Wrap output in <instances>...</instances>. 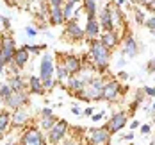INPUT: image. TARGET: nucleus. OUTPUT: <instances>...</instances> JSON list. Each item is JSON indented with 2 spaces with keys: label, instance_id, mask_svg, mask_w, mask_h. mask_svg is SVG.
Instances as JSON below:
<instances>
[{
  "label": "nucleus",
  "instance_id": "7ed1b4c3",
  "mask_svg": "<svg viewBox=\"0 0 155 145\" xmlns=\"http://www.w3.org/2000/svg\"><path fill=\"white\" fill-rule=\"evenodd\" d=\"M54 72H55V66L52 61V56L45 54L41 57V63H39V79L43 81L45 90H50L54 86Z\"/></svg>",
  "mask_w": 155,
  "mask_h": 145
},
{
  "label": "nucleus",
  "instance_id": "7c9ffc66",
  "mask_svg": "<svg viewBox=\"0 0 155 145\" xmlns=\"http://www.w3.org/2000/svg\"><path fill=\"white\" fill-rule=\"evenodd\" d=\"M48 4H50V7H62L64 0H48Z\"/></svg>",
  "mask_w": 155,
  "mask_h": 145
},
{
  "label": "nucleus",
  "instance_id": "0eeeda50",
  "mask_svg": "<svg viewBox=\"0 0 155 145\" xmlns=\"http://www.w3.org/2000/svg\"><path fill=\"white\" fill-rule=\"evenodd\" d=\"M0 54H2V57L5 59L7 64L13 63V57H15V54H16V45H15V40H13L11 36H4V38H2Z\"/></svg>",
  "mask_w": 155,
  "mask_h": 145
},
{
  "label": "nucleus",
  "instance_id": "a211bd4d",
  "mask_svg": "<svg viewBox=\"0 0 155 145\" xmlns=\"http://www.w3.org/2000/svg\"><path fill=\"white\" fill-rule=\"evenodd\" d=\"M13 126H25L27 124V120H29V113H27V109H23V108H18V109H15V113H13Z\"/></svg>",
  "mask_w": 155,
  "mask_h": 145
},
{
  "label": "nucleus",
  "instance_id": "37998d69",
  "mask_svg": "<svg viewBox=\"0 0 155 145\" xmlns=\"http://www.w3.org/2000/svg\"><path fill=\"white\" fill-rule=\"evenodd\" d=\"M84 115H86V116H91V115H94V113H93V108H87V109L84 111Z\"/></svg>",
  "mask_w": 155,
  "mask_h": 145
},
{
  "label": "nucleus",
  "instance_id": "a878e982",
  "mask_svg": "<svg viewBox=\"0 0 155 145\" xmlns=\"http://www.w3.org/2000/svg\"><path fill=\"white\" fill-rule=\"evenodd\" d=\"M13 93V90H11V86L9 84H0V98H7V97Z\"/></svg>",
  "mask_w": 155,
  "mask_h": 145
},
{
  "label": "nucleus",
  "instance_id": "bb28decb",
  "mask_svg": "<svg viewBox=\"0 0 155 145\" xmlns=\"http://www.w3.org/2000/svg\"><path fill=\"white\" fill-rule=\"evenodd\" d=\"M68 77H70L68 70L64 66H57V81H66Z\"/></svg>",
  "mask_w": 155,
  "mask_h": 145
},
{
  "label": "nucleus",
  "instance_id": "58836bf2",
  "mask_svg": "<svg viewBox=\"0 0 155 145\" xmlns=\"http://www.w3.org/2000/svg\"><path fill=\"white\" fill-rule=\"evenodd\" d=\"M141 4H144L146 7H152V5L155 4V0H141Z\"/></svg>",
  "mask_w": 155,
  "mask_h": 145
},
{
  "label": "nucleus",
  "instance_id": "de8ad7c7",
  "mask_svg": "<svg viewBox=\"0 0 155 145\" xmlns=\"http://www.w3.org/2000/svg\"><path fill=\"white\" fill-rule=\"evenodd\" d=\"M2 134H4V131H2V129H0V138H2Z\"/></svg>",
  "mask_w": 155,
  "mask_h": 145
},
{
  "label": "nucleus",
  "instance_id": "20e7f679",
  "mask_svg": "<svg viewBox=\"0 0 155 145\" xmlns=\"http://www.w3.org/2000/svg\"><path fill=\"white\" fill-rule=\"evenodd\" d=\"M66 133H68V122L66 120H57L55 126L48 131V142L50 143H61L62 140L66 138Z\"/></svg>",
  "mask_w": 155,
  "mask_h": 145
},
{
  "label": "nucleus",
  "instance_id": "5701e85b",
  "mask_svg": "<svg viewBox=\"0 0 155 145\" xmlns=\"http://www.w3.org/2000/svg\"><path fill=\"white\" fill-rule=\"evenodd\" d=\"M75 4H78V0H66L64 7H62V15H64V22H70V18H73V9Z\"/></svg>",
  "mask_w": 155,
  "mask_h": 145
},
{
  "label": "nucleus",
  "instance_id": "a18cd8bd",
  "mask_svg": "<svg viewBox=\"0 0 155 145\" xmlns=\"http://www.w3.org/2000/svg\"><path fill=\"white\" fill-rule=\"evenodd\" d=\"M125 63H127V61H125V57H121V59L118 61V66H125Z\"/></svg>",
  "mask_w": 155,
  "mask_h": 145
},
{
  "label": "nucleus",
  "instance_id": "c85d7f7f",
  "mask_svg": "<svg viewBox=\"0 0 155 145\" xmlns=\"http://www.w3.org/2000/svg\"><path fill=\"white\" fill-rule=\"evenodd\" d=\"M144 25H146V27H148V29L155 34V15L152 16V18H148V20L144 22Z\"/></svg>",
  "mask_w": 155,
  "mask_h": 145
},
{
  "label": "nucleus",
  "instance_id": "4be33fe9",
  "mask_svg": "<svg viewBox=\"0 0 155 145\" xmlns=\"http://www.w3.org/2000/svg\"><path fill=\"white\" fill-rule=\"evenodd\" d=\"M82 5L87 15V20H96V0H84Z\"/></svg>",
  "mask_w": 155,
  "mask_h": 145
},
{
  "label": "nucleus",
  "instance_id": "393cba45",
  "mask_svg": "<svg viewBox=\"0 0 155 145\" xmlns=\"http://www.w3.org/2000/svg\"><path fill=\"white\" fill-rule=\"evenodd\" d=\"M9 122H11V115L7 111H0V129L5 131V127L9 126Z\"/></svg>",
  "mask_w": 155,
  "mask_h": 145
},
{
  "label": "nucleus",
  "instance_id": "a19ab883",
  "mask_svg": "<svg viewBox=\"0 0 155 145\" xmlns=\"http://www.w3.org/2000/svg\"><path fill=\"white\" fill-rule=\"evenodd\" d=\"M148 70H150V72H155V61H150V63H148Z\"/></svg>",
  "mask_w": 155,
  "mask_h": 145
},
{
  "label": "nucleus",
  "instance_id": "72a5a7b5",
  "mask_svg": "<svg viewBox=\"0 0 155 145\" xmlns=\"http://www.w3.org/2000/svg\"><path fill=\"white\" fill-rule=\"evenodd\" d=\"M41 116H54V111L50 108H43L41 109Z\"/></svg>",
  "mask_w": 155,
  "mask_h": 145
},
{
  "label": "nucleus",
  "instance_id": "79ce46f5",
  "mask_svg": "<svg viewBox=\"0 0 155 145\" xmlns=\"http://www.w3.org/2000/svg\"><path fill=\"white\" fill-rule=\"evenodd\" d=\"M118 75H120V79H128V74H127V72H120V74H118Z\"/></svg>",
  "mask_w": 155,
  "mask_h": 145
},
{
  "label": "nucleus",
  "instance_id": "c9c22d12",
  "mask_svg": "<svg viewBox=\"0 0 155 145\" xmlns=\"http://www.w3.org/2000/svg\"><path fill=\"white\" fill-rule=\"evenodd\" d=\"M25 32H27V36H29V38H34V36L38 34V31H36L34 27H27V29H25Z\"/></svg>",
  "mask_w": 155,
  "mask_h": 145
},
{
  "label": "nucleus",
  "instance_id": "c03bdc74",
  "mask_svg": "<svg viewBox=\"0 0 155 145\" xmlns=\"http://www.w3.org/2000/svg\"><path fill=\"white\" fill-rule=\"evenodd\" d=\"M132 138H134V133H128V134L123 136V140H132Z\"/></svg>",
  "mask_w": 155,
  "mask_h": 145
},
{
  "label": "nucleus",
  "instance_id": "9d476101",
  "mask_svg": "<svg viewBox=\"0 0 155 145\" xmlns=\"http://www.w3.org/2000/svg\"><path fill=\"white\" fill-rule=\"evenodd\" d=\"M21 145H45V136L38 129H29L21 136Z\"/></svg>",
  "mask_w": 155,
  "mask_h": 145
},
{
  "label": "nucleus",
  "instance_id": "2eb2a0df",
  "mask_svg": "<svg viewBox=\"0 0 155 145\" xmlns=\"http://www.w3.org/2000/svg\"><path fill=\"white\" fill-rule=\"evenodd\" d=\"M27 61H29V50L25 47L16 48V54H15V57H13V63L11 64H15L16 68L20 70V68H23L27 64Z\"/></svg>",
  "mask_w": 155,
  "mask_h": 145
},
{
  "label": "nucleus",
  "instance_id": "e433bc0d",
  "mask_svg": "<svg viewBox=\"0 0 155 145\" xmlns=\"http://www.w3.org/2000/svg\"><path fill=\"white\" fill-rule=\"evenodd\" d=\"M104 115H105L104 111H100V113H94V115H93V118H91V120H93V122H98V120H102V118H104Z\"/></svg>",
  "mask_w": 155,
  "mask_h": 145
},
{
  "label": "nucleus",
  "instance_id": "2f4dec72",
  "mask_svg": "<svg viewBox=\"0 0 155 145\" xmlns=\"http://www.w3.org/2000/svg\"><path fill=\"white\" fill-rule=\"evenodd\" d=\"M144 95L153 97V98H155V86H153V88H152V86H146V88H144Z\"/></svg>",
  "mask_w": 155,
  "mask_h": 145
},
{
  "label": "nucleus",
  "instance_id": "09e8293b",
  "mask_svg": "<svg viewBox=\"0 0 155 145\" xmlns=\"http://www.w3.org/2000/svg\"><path fill=\"white\" fill-rule=\"evenodd\" d=\"M7 145H13V143H7Z\"/></svg>",
  "mask_w": 155,
  "mask_h": 145
},
{
  "label": "nucleus",
  "instance_id": "f8f14e48",
  "mask_svg": "<svg viewBox=\"0 0 155 145\" xmlns=\"http://www.w3.org/2000/svg\"><path fill=\"white\" fill-rule=\"evenodd\" d=\"M4 102L7 104V108H15V109H18V108H21L25 102H29V97H27L25 91H13Z\"/></svg>",
  "mask_w": 155,
  "mask_h": 145
},
{
  "label": "nucleus",
  "instance_id": "cd10ccee",
  "mask_svg": "<svg viewBox=\"0 0 155 145\" xmlns=\"http://www.w3.org/2000/svg\"><path fill=\"white\" fill-rule=\"evenodd\" d=\"M45 47H47V45H25V48H27L29 52H34V54H39Z\"/></svg>",
  "mask_w": 155,
  "mask_h": 145
},
{
  "label": "nucleus",
  "instance_id": "f704fd0d",
  "mask_svg": "<svg viewBox=\"0 0 155 145\" xmlns=\"http://www.w3.org/2000/svg\"><path fill=\"white\" fill-rule=\"evenodd\" d=\"M150 131H152L150 124H144V126H141V134H150Z\"/></svg>",
  "mask_w": 155,
  "mask_h": 145
},
{
  "label": "nucleus",
  "instance_id": "4c0bfd02",
  "mask_svg": "<svg viewBox=\"0 0 155 145\" xmlns=\"http://www.w3.org/2000/svg\"><path fill=\"white\" fill-rule=\"evenodd\" d=\"M5 59H4V57H2V54H0V75H2V72H4V68H5Z\"/></svg>",
  "mask_w": 155,
  "mask_h": 145
},
{
  "label": "nucleus",
  "instance_id": "ddd939ff",
  "mask_svg": "<svg viewBox=\"0 0 155 145\" xmlns=\"http://www.w3.org/2000/svg\"><path fill=\"white\" fill-rule=\"evenodd\" d=\"M121 54H123V56H127V57H136V56L139 54L137 41L134 40V36H132V34H128V36L125 38V43H123V50H121Z\"/></svg>",
  "mask_w": 155,
  "mask_h": 145
},
{
  "label": "nucleus",
  "instance_id": "f257e3e1",
  "mask_svg": "<svg viewBox=\"0 0 155 145\" xmlns=\"http://www.w3.org/2000/svg\"><path fill=\"white\" fill-rule=\"evenodd\" d=\"M89 54H91V59H93V63H94V66H96L98 72H104V70L109 66L110 50L104 47L102 41L91 40V50H89Z\"/></svg>",
  "mask_w": 155,
  "mask_h": 145
},
{
  "label": "nucleus",
  "instance_id": "39448f33",
  "mask_svg": "<svg viewBox=\"0 0 155 145\" xmlns=\"http://www.w3.org/2000/svg\"><path fill=\"white\" fill-rule=\"evenodd\" d=\"M87 140H89V145H109V142H110V133H109L107 127L91 129Z\"/></svg>",
  "mask_w": 155,
  "mask_h": 145
},
{
  "label": "nucleus",
  "instance_id": "6e6552de",
  "mask_svg": "<svg viewBox=\"0 0 155 145\" xmlns=\"http://www.w3.org/2000/svg\"><path fill=\"white\" fill-rule=\"evenodd\" d=\"M121 91H123V88H121V84L118 81H109L104 86V100L114 102V100H118V97H120Z\"/></svg>",
  "mask_w": 155,
  "mask_h": 145
},
{
  "label": "nucleus",
  "instance_id": "b1692460",
  "mask_svg": "<svg viewBox=\"0 0 155 145\" xmlns=\"http://www.w3.org/2000/svg\"><path fill=\"white\" fill-rule=\"evenodd\" d=\"M55 116H43V120H41V129H45V131H50V129L55 126Z\"/></svg>",
  "mask_w": 155,
  "mask_h": 145
},
{
  "label": "nucleus",
  "instance_id": "f3484780",
  "mask_svg": "<svg viewBox=\"0 0 155 145\" xmlns=\"http://www.w3.org/2000/svg\"><path fill=\"white\" fill-rule=\"evenodd\" d=\"M100 23H98V20H87V23H86V38H89V40H96V36H98V32H100Z\"/></svg>",
  "mask_w": 155,
  "mask_h": 145
},
{
  "label": "nucleus",
  "instance_id": "c756f323",
  "mask_svg": "<svg viewBox=\"0 0 155 145\" xmlns=\"http://www.w3.org/2000/svg\"><path fill=\"white\" fill-rule=\"evenodd\" d=\"M62 145H82V142H80L78 138H71V136H70L68 140L62 142Z\"/></svg>",
  "mask_w": 155,
  "mask_h": 145
},
{
  "label": "nucleus",
  "instance_id": "f03ea898",
  "mask_svg": "<svg viewBox=\"0 0 155 145\" xmlns=\"http://www.w3.org/2000/svg\"><path fill=\"white\" fill-rule=\"evenodd\" d=\"M104 86H105V84L102 82V79L93 77L84 90L77 91V97L80 100H87V102H89V100H102V98H104Z\"/></svg>",
  "mask_w": 155,
  "mask_h": 145
},
{
  "label": "nucleus",
  "instance_id": "8fccbe9b",
  "mask_svg": "<svg viewBox=\"0 0 155 145\" xmlns=\"http://www.w3.org/2000/svg\"><path fill=\"white\" fill-rule=\"evenodd\" d=\"M153 115H155V111H153Z\"/></svg>",
  "mask_w": 155,
  "mask_h": 145
},
{
  "label": "nucleus",
  "instance_id": "aec40b11",
  "mask_svg": "<svg viewBox=\"0 0 155 145\" xmlns=\"http://www.w3.org/2000/svg\"><path fill=\"white\" fill-rule=\"evenodd\" d=\"M7 84L11 86V90H13V91H23V88H25V82H23V79H21V75H20V74L11 75L9 81H7Z\"/></svg>",
  "mask_w": 155,
  "mask_h": 145
},
{
  "label": "nucleus",
  "instance_id": "4468645a",
  "mask_svg": "<svg viewBox=\"0 0 155 145\" xmlns=\"http://www.w3.org/2000/svg\"><path fill=\"white\" fill-rule=\"evenodd\" d=\"M66 70H68V74L70 75H73V74H78L80 70H82V61L75 57V56H66V59H64V64H62Z\"/></svg>",
  "mask_w": 155,
  "mask_h": 145
},
{
  "label": "nucleus",
  "instance_id": "473e14b6",
  "mask_svg": "<svg viewBox=\"0 0 155 145\" xmlns=\"http://www.w3.org/2000/svg\"><path fill=\"white\" fill-rule=\"evenodd\" d=\"M136 22H137V23H144V22H146V20H144V15H143L141 11H136Z\"/></svg>",
  "mask_w": 155,
  "mask_h": 145
},
{
  "label": "nucleus",
  "instance_id": "423d86ee",
  "mask_svg": "<svg viewBox=\"0 0 155 145\" xmlns=\"http://www.w3.org/2000/svg\"><path fill=\"white\" fill-rule=\"evenodd\" d=\"M127 122H128V115H127V111H118V113H114V115L110 116V120L107 122L105 127H107L109 133L112 134V133L121 131V129L127 126Z\"/></svg>",
  "mask_w": 155,
  "mask_h": 145
},
{
  "label": "nucleus",
  "instance_id": "dca6fc26",
  "mask_svg": "<svg viewBox=\"0 0 155 145\" xmlns=\"http://www.w3.org/2000/svg\"><path fill=\"white\" fill-rule=\"evenodd\" d=\"M100 41H102V45L109 50H112V48L118 45V32L116 31H109V32H104L102 36H100Z\"/></svg>",
  "mask_w": 155,
  "mask_h": 145
},
{
  "label": "nucleus",
  "instance_id": "6ab92c4d",
  "mask_svg": "<svg viewBox=\"0 0 155 145\" xmlns=\"http://www.w3.org/2000/svg\"><path fill=\"white\" fill-rule=\"evenodd\" d=\"M48 18H50V23H52V25H62V23H64L62 7H50Z\"/></svg>",
  "mask_w": 155,
  "mask_h": 145
},
{
  "label": "nucleus",
  "instance_id": "ea45409f",
  "mask_svg": "<svg viewBox=\"0 0 155 145\" xmlns=\"http://www.w3.org/2000/svg\"><path fill=\"white\" fill-rule=\"evenodd\" d=\"M139 127V120H134V122H130V129H137Z\"/></svg>",
  "mask_w": 155,
  "mask_h": 145
},
{
  "label": "nucleus",
  "instance_id": "9b49d317",
  "mask_svg": "<svg viewBox=\"0 0 155 145\" xmlns=\"http://www.w3.org/2000/svg\"><path fill=\"white\" fill-rule=\"evenodd\" d=\"M64 36L73 40V41H80V40L86 38V32H84V29H80V25L75 20H71V22H68V25L64 29Z\"/></svg>",
  "mask_w": 155,
  "mask_h": 145
},
{
  "label": "nucleus",
  "instance_id": "49530a36",
  "mask_svg": "<svg viewBox=\"0 0 155 145\" xmlns=\"http://www.w3.org/2000/svg\"><path fill=\"white\" fill-rule=\"evenodd\" d=\"M152 109L155 111V98H153V104H152Z\"/></svg>",
  "mask_w": 155,
  "mask_h": 145
},
{
  "label": "nucleus",
  "instance_id": "1a4fd4ad",
  "mask_svg": "<svg viewBox=\"0 0 155 145\" xmlns=\"http://www.w3.org/2000/svg\"><path fill=\"white\" fill-rule=\"evenodd\" d=\"M98 23H100V27L104 29V32L114 31V20H112V7H110V5H105V7L100 11Z\"/></svg>",
  "mask_w": 155,
  "mask_h": 145
},
{
  "label": "nucleus",
  "instance_id": "412c9836",
  "mask_svg": "<svg viewBox=\"0 0 155 145\" xmlns=\"http://www.w3.org/2000/svg\"><path fill=\"white\" fill-rule=\"evenodd\" d=\"M29 86H31L32 93L41 95V93L45 91V88H43V81L39 79V75H31V79H29Z\"/></svg>",
  "mask_w": 155,
  "mask_h": 145
}]
</instances>
